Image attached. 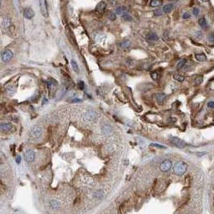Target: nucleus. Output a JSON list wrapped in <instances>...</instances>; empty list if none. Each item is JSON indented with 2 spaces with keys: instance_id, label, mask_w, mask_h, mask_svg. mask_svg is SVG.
Instances as JSON below:
<instances>
[{
  "instance_id": "nucleus-1",
  "label": "nucleus",
  "mask_w": 214,
  "mask_h": 214,
  "mask_svg": "<svg viewBox=\"0 0 214 214\" xmlns=\"http://www.w3.org/2000/svg\"><path fill=\"white\" fill-rule=\"evenodd\" d=\"M188 169V164L185 161H178L173 167V172L176 176H182L186 172Z\"/></svg>"
},
{
  "instance_id": "nucleus-2",
  "label": "nucleus",
  "mask_w": 214,
  "mask_h": 214,
  "mask_svg": "<svg viewBox=\"0 0 214 214\" xmlns=\"http://www.w3.org/2000/svg\"><path fill=\"white\" fill-rule=\"evenodd\" d=\"M43 130L39 126H34L30 131V136L32 140H39L42 136Z\"/></svg>"
},
{
  "instance_id": "nucleus-3",
  "label": "nucleus",
  "mask_w": 214,
  "mask_h": 214,
  "mask_svg": "<svg viewBox=\"0 0 214 214\" xmlns=\"http://www.w3.org/2000/svg\"><path fill=\"white\" fill-rule=\"evenodd\" d=\"M170 141L172 142V144H174L176 147H179V149H185L186 144L185 141H183L182 140H180L178 137H175V136H171L170 137Z\"/></svg>"
},
{
  "instance_id": "nucleus-4",
  "label": "nucleus",
  "mask_w": 214,
  "mask_h": 214,
  "mask_svg": "<svg viewBox=\"0 0 214 214\" xmlns=\"http://www.w3.org/2000/svg\"><path fill=\"white\" fill-rule=\"evenodd\" d=\"M84 120L86 122H94L97 120V114L95 111H88L84 113Z\"/></svg>"
},
{
  "instance_id": "nucleus-5",
  "label": "nucleus",
  "mask_w": 214,
  "mask_h": 214,
  "mask_svg": "<svg viewBox=\"0 0 214 214\" xmlns=\"http://www.w3.org/2000/svg\"><path fill=\"white\" fill-rule=\"evenodd\" d=\"M13 55H14V54L11 50H8V49L5 50L4 52L2 53V56H1L3 62L7 63V62H9V61H11V59L13 58Z\"/></svg>"
},
{
  "instance_id": "nucleus-6",
  "label": "nucleus",
  "mask_w": 214,
  "mask_h": 214,
  "mask_svg": "<svg viewBox=\"0 0 214 214\" xmlns=\"http://www.w3.org/2000/svg\"><path fill=\"white\" fill-rule=\"evenodd\" d=\"M172 166V161L169 160H165L161 163L160 169V171L166 172H169L171 169Z\"/></svg>"
},
{
  "instance_id": "nucleus-7",
  "label": "nucleus",
  "mask_w": 214,
  "mask_h": 214,
  "mask_svg": "<svg viewBox=\"0 0 214 214\" xmlns=\"http://www.w3.org/2000/svg\"><path fill=\"white\" fill-rule=\"evenodd\" d=\"M106 8H107V3L104 1H102L96 5L95 10L100 14H104V12L106 11Z\"/></svg>"
},
{
  "instance_id": "nucleus-8",
  "label": "nucleus",
  "mask_w": 214,
  "mask_h": 214,
  "mask_svg": "<svg viewBox=\"0 0 214 214\" xmlns=\"http://www.w3.org/2000/svg\"><path fill=\"white\" fill-rule=\"evenodd\" d=\"M35 152L33 150L29 149L25 152V156H24L25 160H27L28 162H32L35 160Z\"/></svg>"
},
{
  "instance_id": "nucleus-9",
  "label": "nucleus",
  "mask_w": 214,
  "mask_h": 214,
  "mask_svg": "<svg viewBox=\"0 0 214 214\" xmlns=\"http://www.w3.org/2000/svg\"><path fill=\"white\" fill-rule=\"evenodd\" d=\"M39 6H40V10H41L42 14L43 16H47V1H46V0H39Z\"/></svg>"
},
{
  "instance_id": "nucleus-10",
  "label": "nucleus",
  "mask_w": 214,
  "mask_h": 214,
  "mask_svg": "<svg viewBox=\"0 0 214 214\" xmlns=\"http://www.w3.org/2000/svg\"><path fill=\"white\" fill-rule=\"evenodd\" d=\"M23 15L27 19H31L35 16V12L30 7H27L24 10Z\"/></svg>"
},
{
  "instance_id": "nucleus-11",
  "label": "nucleus",
  "mask_w": 214,
  "mask_h": 214,
  "mask_svg": "<svg viewBox=\"0 0 214 214\" xmlns=\"http://www.w3.org/2000/svg\"><path fill=\"white\" fill-rule=\"evenodd\" d=\"M155 98H156V100L158 102L159 104H163L164 102L167 99V95L164 94V93H157L155 95Z\"/></svg>"
},
{
  "instance_id": "nucleus-12",
  "label": "nucleus",
  "mask_w": 214,
  "mask_h": 214,
  "mask_svg": "<svg viewBox=\"0 0 214 214\" xmlns=\"http://www.w3.org/2000/svg\"><path fill=\"white\" fill-rule=\"evenodd\" d=\"M146 39L149 42H155L159 39V37H158V35L156 33H149L147 35Z\"/></svg>"
},
{
  "instance_id": "nucleus-13",
  "label": "nucleus",
  "mask_w": 214,
  "mask_h": 214,
  "mask_svg": "<svg viewBox=\"0 0 214 214\" xmlns=\"http://www.w3.org/2000/svg\"><path fill=\"white\" fill-rule=\"evenodd\" d=\"M0 129L3 131H8L12 129V125L10 123H2L0 125Z\"/></svg>"
},
{
  "instance_id": "nucleus-14",
  "label": "nucleus",
  "mask_w": 214,
  "mask_h": 214,
  "mask_svg": "<svg viewBox=\"0 0 214 214\" xmlns=\"http://www.w3.org/2000/svg\"><path fill=\"white\" fill-rule=\"evenodd\" d=\"M127 11H128V7H126L124 6H120L116 8L115 12L117 14H123L126 13Z\"/></svg>"
},
{
  "instance_id": "nucleus-15",
  "label": "nucleus",
  "mask_w": 214,
  "mask_h": 214,
  "mask_svg": "<svg viewBox=\"0 0 214 214\" xmlns=\"http://www.w3.org/2000/svg\"><path fill=\"white\" fill-rule=\"evenodd\" d=\"M173 8H174V4L173 3H169V4H166L165 6L163 7V11H164V13H170Z\"/></svg>"
},
{
  "instance_id": "nucleus-16",
  "label": "nucleus",
  "mask_w": 214,
  "mask_h": 214,
  "mask_svg": "<svg viewBox=\"0 0 214 214\" xmlns=\"http://www.w3.org/2000/svg\"><path fill=\"white\" fill-rule=\"evenodd\" d=\"M195 58L197 61H200V62H205V61L207 60V57L205 54H196L195 55Z\"/></svg>"
},
{
  "instance_id": "nucleus-17",
  "label": "nucleus",
  "mask_w": 214,
  "mask_h": 214,
  "mask_svg": "<svg viewBox=\"0 0 214 214\" xmlns=\"http://www.w3.org/2000/svg\"><path fill=\"white\" fill-rule=\"evenodd\" d=\"M198 23L201 26V27H202L203 29H206L208 27V23L205 17H202L199 19V21H198Z\"/></svg>"
},
{
  "instance_id": "nucleus-18",
  "label": "nucleus",
  "mask_w": 214,
  "mask_h": 214,
  "mask_svg": "<svg viewBox=\"0 0 214 214\" xmlns=\"http://www.w3.org/2000/svg\"><path fill=\"white\" fill-rule=\"evenodd\" d=\"M162 5V0H152L150 6L152 7H158Z\"/></svg>"
},
{
  "instance_id": "nucleus-19",
  "label": "nucleus",
  "mask_w": 214,
  "mask_h": 214,
  "mask_svg": "<svg viewBox=\"0 0 214 214\" xmlns=\"http://www.w3.org/2000/svg\"><path fill=\"white\" fill-rule=\"evenodd\" d=\"M121 19L124 20V21H126V22H131L132 21V17L131 16V15L128 13H124L121 15Z\"/></svg>"
},
{
  "instance_id": "nucleus-20",
  "label": "nucleus",
  "mask_w": 214,
  "mask_h": 214,
  "mask_svg": "<svg viewBox=\"0 0 214 214\" xmlns=\"http://www.w3.org/2000/svg\"><path fill=\"white\" fill-rule=\"evenodd\" d=\"M185 63H186V59H180L179 62H178V63H177V66H176L177 69H182L183 68L185 67Z\"/></svg>"
},
{
  "instance_id": "nucleus-21",
  "label": "nucleus",
  "mask_w": 214,
  "mask_h": 214,
  "mask_svg": "<svg viewBox=\"0 0 214 214\" xmlns=\"http://www.w3.org/2000/svg\"><path fill=\"white\" fill-rule=\"evenodd\" d=\"M173 79L175 80L178 81V82H183L185 80V77L181 75H178V74H175L173 75Z\"/></svg>"
},
{
  "instance_id": "nucleus-22",
  "label": "nucleus",
  "mask_w": 214,
  "mask_h": 214,
  "mask_svg": "<svg viewBox=\"0 0 214 214\" xmlns=\"http://www.w3.org/2000/svg\"><path fill=\"white\" fill-rule=\"evenodd\" d=\"M51 206H52L53 208H55V209H57V208H59L60 207V202L54 200L51 202Z\"/></svg>"
},
{
  "instance_id": "nucleus-23",
  "label": "nucleus",
  "mask_w": 214,
  "mask_h": 214,
  "mask_svg": "<svg viewBox=\"0 0 214 214\" xmlns=\"http://www.w3.org/2000/svg\"><path fill=\"white\" fill-rule=\"evenodd\" d=\"M120 46L122 48H128L130 46V42L128 40H124V41H122L120 43Z\"/></svg>"
},
{
  "instance_id": "nucleus-24",
  "label": "nucleus",
  "mask_w": 214,
  "mask_h": 214,
  "mask_svg": "<svg viewBox=\"0 0 214 214\" xmlns=\"http://www.w3.org/2000/svg\"><path fill=\"white\" fill-rule=\"evenodd\" d=\"M71 66H72V68L73 70L75 71V72H79V67H78V65H77V63L75 62V60H71Z\"/></svg>"
},
{
  "instance_id": "nucleus-25",
  "label": "nucleus",
  "mask_w": 214,
  "mask_h": 214,
  "mask_svg": "<svg viewBox=\"0 0 214 214\" xmlns=\"http://www.w3.org/2000/svg\"><path fill=\"white\" fill-rule=\"evenodd\" d=\"M202 82H203V76H201V75L196 76V79H195V84H196V85H200V84H202Z\"/></svg>"
},
{
  "instance_id": "nucleus-26",
  "label": "nucleus",
  "mask_w": 214,
  "mask_h": 214,
  "mask_svg": "<svg viewBox=\"0 0 214 214\" xmlns=\"http://www.w3.org/2000/svg\"><path fill=\"white\" fill-rule=\"evenodd\" d=\"M2 25H3V27H8L9 25H10V20H9L8 19H7V18L4 19H3Z\"/></svg>"
},
{
  "instance_id": "nucleus-27",
  "label": "nucleus",
  "mask_w": 214,
  "mask_h": 214,
  "mask_svg": "<svg viewBox=\"0 0 214 214\" xmlns=\"http://www.w3.org/2000/svg\"><path fill=\"white\" fill-rule=\"evenodd\" d=\"M108 17L110 20H111V21H114V20L116 19V14L113 13V12H110L108 15Z\"/></svg>"
},
{
  "instance_id": "nucleus-28",
  "label": "nucleus",
  "mask_w": 214,
  "mask_h": 214,
  "mask_svg": "<svg viewBox=\"0 0 214 214\" xmlns=\"http://www.w3.org/2000/svg\"><path fill=\"white\" fill-rule=\"evenodd\" d=\"M46 83H47V84L49 86V87H52L53 85H56L57 84V82L55 80H54L53 79H51L50 80H47V81H46Z\"/></svg>"
},
{
  "instance_id": "nucleus-29",
  "label": "nucleus",
  "mask_w": 214,
  "mask_h": 214,
  "mask_svg": "<svg viewBox=\"0 0 214 214\" xmlns=\"http://www.w3.org/2000/svg\"><path fill=\"white\" fill-rule=\"evenodd\" d=\"M163 11H162L161 9H156V10H155V11H153V13H154V14L156 15V16H160V15L162 14Z\"/></svg>"
},
{
  "instance_id": "nucleus-30",
  "label": "nucleus",
  "mask_w": 214,
  "mask_h": 214,
  "mask_svg": "<svg viewBox=\"0 0 214 214\" xmlns=\"http://www.w3.org/2000/svg\"><path fill=\"white\" fill-rule=\"evenodd\" d=\"M94 195L95 197H97V198H101L102 196H103V192H102L101 190H99L97 192H95L94 193Z\"/></svg>"
},
{
  "instance_id": "nucleus-31",
  "label": "nucleus",
  "mask_w": 214,
  "mask_h": 214,
  "mask_svg": "<svg viewBox=\"0 0 214 214\" xmlns=\"http://www.w3.org/2000/svg\"><path fill=\"white\" fill-rule=\"evenodd\" d=\"M199 13H200L199 9L196 8V7L193 8V10H192V14H193V15H194V16H198V14H199Z\"/></svg>"
},
{
  "instance_id": "nucleus-32",
  "label": "nucleus",
  "mask_w": 214,
  "mask_h": 214,
  "mask_svg": "<svg viewBox=\"0 0 214 214\" xmlns=\"http://www.w3.org/2000/svg\"><path fill=\"white\" fill-rule=\"evenodd\" d=\"M182 18L184 19H189L190 18V13L189 12H185L182 15Z\"/></svg>"
},
{
  "instance_id": "nucleus-33",
  "label": "nucleus",
  "mask_w": 214,
  "mask_h": 214,
  "mask_svg": "<svg viewBox=\"0 0 214 214\" xmlns=\"http://www.w3.org/2000/svg\"><path fill=\"white\" fill-rule=\"evenodd\" d=\"M208 108H211V109H214V102L213 101H209L208 103Z\"/></svg>"
},
{
  "instance_id": "nucleus-34",
  "label": "nucleus",
  "mask_w": 214,
  "mask_h": 214,
  "mask_svg": "<svg viewBox=\"0 0 214 214\" xmlns=\"http://www.w3.org/2000/svg\"><path fill=\"white\" fill-rule=\"evenodd\" d=\"M151 77H152V79H158V73H156V72H152V74H151Z\"/></svg>"
},
{
  "instance_id": "nucleus-35",
  "label": "nucleus",
  "mask_w": 214,
  "mask_h": 214,
  "mask_svg": "<svg viewBox=\"0 0 214 214\" xmlns=\"http://www.w3.org/2000/svg\"><path fill=\"white\" fill-rule=\"evenodd\" d=\"M151 147H159V149H166V147L164 146H162V145H160V144H152L150 145Z\"/></svg>"
},
{
  "instance_id": "nucleus-36",
  "label": "nucleus",
  "mask_w": 214,
  "mask_h": 214,
  "mask_svg": "<svg viewBox=\"0 0 214 214\" xmlns=\"http://www.w3.org/2000/svg\"><path fill=\"white\" fill-rule=\"evenodd\" d=\"M79 88L80 89H84V83L83 82V81H80V82L79 83Z\"/></svg>"
},
{
  "instance_id": "nucleus-37",
  "label": "nucleus",
  "mask_w": 214,
  "mask_h": 214,
  "mask_svg": "<svg viewBox=\"0 0 214 214\" xmlns=\"http://www.w3.org/2000/svg\"><path fill=\"white\" fill-rule=\"evenodd\" d=\"M20 161H21V156H17V158H16V163L17 164H19L20 163Z\"/></svg>"
},
{
  "instance_id": "nucleus-38",
  "label": "nucleus",
  "mask_w": 214,
  "mask_h": 214,
  "mask_svg": "<svg viewBox=\"0 0 214 214\" xmlns=\"http://www.w3.org/2000/svg\"><path fill=\"white\" fill-rule=\"evenodd\" d=\"M79 101H80L79 100H74L72 102H79Z\"/></svg>"
}]
</instances>
